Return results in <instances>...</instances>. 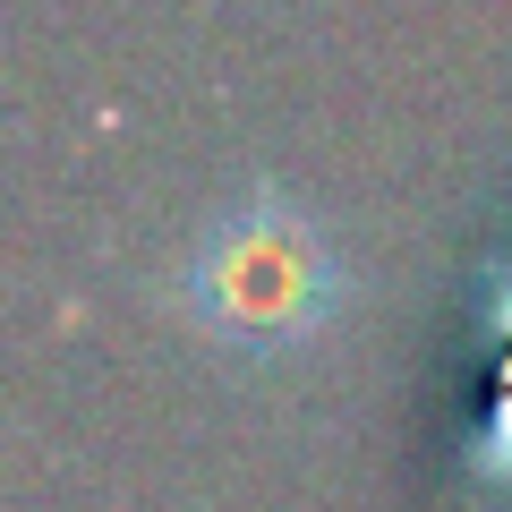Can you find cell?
<instances>
[{"label":"cell","mask_w":512,"mask_h":512,"mask_svg":"<svg viewBox=\"0 0 512 512\" xmlns=\"http://www.w3.org/2000/svg\"><path fill=\"white\" fill-rule=\"evenodd\" d=\"M171 308L239 359L308 350L350 308V248L282 171H248L171 256Z\"/></svg>","instance_id":"cell-1"}]
</instances>
